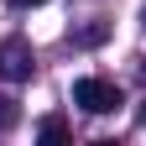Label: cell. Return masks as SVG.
I'll list each match as a JSON object with an SVG mask.
<instances>
[{
    "mask_svg": "<svg viewBox=\"0 0 146 146\" xmlns=\"http://www.w3.org/2000/svg\"><path fill=\"white\" fill-rule=\"evenodd\" d=\"M73 104L89 110V115H110V110H120V84H110V78H78L73 84Z\"/></svg>",
    "mask_w": 146,
    "mask_h": 146,
    "instance_id": "cell-1",
    "label": "cell"
},
{
    "mask_svg": "<svg viewBox=\"0 0 146 146\" xmlns=\"http://www.w3.org/2000/svg\"><path fill=\"white\" fill-rule=\"evenodd\" d=\"M31 68H36L31 42H21V36H5V42H0V73H5L11 84H26V78H31Z\"/></svg>",
    "mask_w": 146,
    "mask_h": 146,
    "instance_id": "cell-2",
    "label": "cell"
},
{
    "mask_svg": "<svg viewBox=\"0 0 146 146\" xmlns=\"http://www.w3.org/2000/svg\"><path fill=\"white\" fill-rule=\"evenodd\" d=\"M36 136H42V141H68V120L63 115H47L42 125H36Z\"/></svg>",
    "mask_w": 146,
    "mask_h": 146,
    "instance_id": "cell-3",
    "label": "cell"
},
{
    "mask_svg": "<svg viewBox=\"0 0 146 146\" xmlns=\"http://www.w3.org/2000/svg\"><path fill=\"white\" fill-rule=\"evenodd\" d=\"M16 120H21V110H16V99H11V94H0V131H11Z\"/></svg>",
    "mask_w": 146,
    "mask_h": 146,
    "instance_id": "cell-4",
    "label": "cell"
},
{
    "mask_svg": "<svg viewBox=\"0 0 146 146\" xmlns=\"http://www.w3.org/2000/svg\"><path fill=\"white\" fill-rule=\"evenodd\" d=\"M104 31H110V26H84L73 42H78V47H94V42H104Z\"/></svg>",
    "mask_w": 146,
    "mask_h": 146,
    "instance_id": "cell-5",
    "label": "cell"
},
{
    "mask_svg": "<svg viewBox=\"0 0 146 146\" xmlns=\"http://www.w3.org/2000/svg\"><path fill=\"white\" fill-rule=\"evenodd\" d=\"M11 5H47V0H11Z\"/></svg>",
    "mask_w": 146,
    "mask_h": 146,
    "instance_id": "cell-6",
    "label": "cell"
},
{
    "mask_svg": "<svg viewBox=\"0 0 146 146\" xmlns=\"http://www.w3.org/2000/svg\"><path fill=\"white\" fill-rule=\"evenodd\" d=\"M136 120H141V125H146V99H141V110H136Z\"/></svg>",
    "mask_w": 146,
    "mask_h": 146,
    "instance_id": "cell-7",
    "label": "cell"
}]
</instances>
